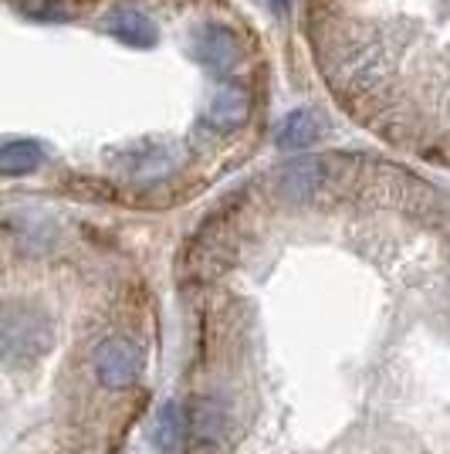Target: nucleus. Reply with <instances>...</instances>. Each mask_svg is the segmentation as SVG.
<instances>
[{
  "label": "nucleus",
  "instance_id": "9",
  "mask_svg": "<svg viewBox=\"0 0 450 454\" xmlns=\"http://www.w3.org/2000/svg\"><path fill=\"white\" fill-rule=\"evenodd\" d=\"M44 163V150L35 139H7L0 146V173L7 176H27Z\"/></svg>",
  "mask_w": 450,
  "mask_h": 454
},
{
  "label": "nucleus",
  "instance_id": "5",
  "mask_svg": "<svg viewBox=\"0 0 450 454\" xmlns=\"http://www.w3.org/2000/svg\"><path fill=\"white\" fill-rule=\"evenodd\" d=\"M322 133H325V119H322L319 113H312V109H295V113L284 115L275 136H278V146H282V150H305V146H312Z\"/></svg>",
  "mask_w": 450,
  "mask_h": 454
},
{
  "label": "nucleus",
  "instance_id": "10",
  "mask_svg": "<svg viewBox=\"0 0 450 454\" xmlns=\"http://www.w3.org/2000/svg\"><path fill=\"white\" fill-rule=\"evenodd\" d=\"M284 187L291 190L295 197L308 193V190H315L319 187V167H315L312 160H305V163H299V167H291V170L284 173Z\"/></svg>",
  "mask_w": 450,
  "mask_h": 454
},
{
  "label": "nucleus",
  "instance_id": "6",
  "mask_svg": "<svg viewBox=\"0 0 450 454\" xmlns=\"http://www.w3.org/2000/svg\"><path fill=\"white\" fill-rule=\"evenodd\" d=\"M183 441H187V407H180L176 400H167L152 420V444L163 454H173L180 451Z\"/></svg>",
  "mask_w": 450,
  "mask_h": 454
},
{
  "label": "nucleus",
  "instance_id": "3",
  "mask_svg": "<svg viewBox=\"0 0 450 454\" xmlns=\"http://www.w3.org/2000/svg\"><path fill=\"white\" fill-rule=\"evenodd\" d=\"M193 55L204 61L210 72H227L237 61V41L221 24H206L193 35Z\"/></svg>",
  "mask_w": 450,
  "mask_h": 454
},
{
  "label": "nucleus",
  "instance_id": "8",
  "mask_svg": "<svg viewBox=\"0 0 450 454\" xmlns=\"http://www.w3.org/2000/svg\"><path fill=\"white\" fill-rule=\"evenodd\" d=\"M247 109H251V102H247L244 89L241 85H224L221 92L213 95L206 119H210L213 129H237L247 119Z\"/></svg>",
  "mask_w": 450,
  "mask_h": 454
},
{
  "label": "nucleus",
  "instance_id": "7",
  "mask_svg": "<svg viewBox=\"0 0 450 454\" xmlns=\"http://www.w3.org/2000/svg\"><path fill=\"white\" fill-rule=\"evenodd\" d=\"M227 427V414L217 400H197L187 407V437L200 441V444H213L221 441Z\"/></svg>",
  "mask_w": 450,
  "mask_h": 454
},
{
  "label": "nucleus",
  "instance_id": "11",
  "mask_svg": "<svg viewBox=\"0 0 450 454\" xmlns=\"http://www.w3.org/2000/svg\"><path fill=\"white\" fill-rule=\"evenodd\" d=\"M275 4V11H284V0H271Z\"/></svg>",
  "mask_w": 450,
  "mask_h": 454
},
{
  "label": "nucleus",
  "instance_id": "4",
  "mask_svg": "<svg viewBox=\"0 0 450 454\" xmlns=\"http://www.w3.org/2000/svg\"><path fill=\"white\" fill-rule=\"evenodd\" d=\"M105 31H109L119 44H126V48H152V44H156V27H152V20L146 18L143 11H136V7H119V11H112V14L105 18Z\"/></svg>",
  "mask_w": 450,
  "mask_h": 454
},
{
  "label": "nucleus",
  "instance_id": "1",
  "mask_svg": "<svg viewBox=\"0 0 450 454\" xmlns=\"http://www.w3.org/2000/svg\"><path fill=\"white\" fill-rule=\"evenodd\" d=\"M51 346L48 319L35 309H11L0 316V360L31 363Z\"/></svg>",
  "mask_w": 450,
  "mask_h": 454
},
{
  "label": "nucleus",
  "instance_id": "2",
  "mask_svg": "<svg viewBox=\"0 0 450 454\" xmlns=\"http://www.w3.org/2000/svg\"><path fill=\"white\" fill-rule=\"evenodd\" d=\"M143 373V353L129 340H105L95 353V377L109 390H126Z\"/></svg>",
  "mask_w": 450,
  "mask_h": 454
}]
</instances>
